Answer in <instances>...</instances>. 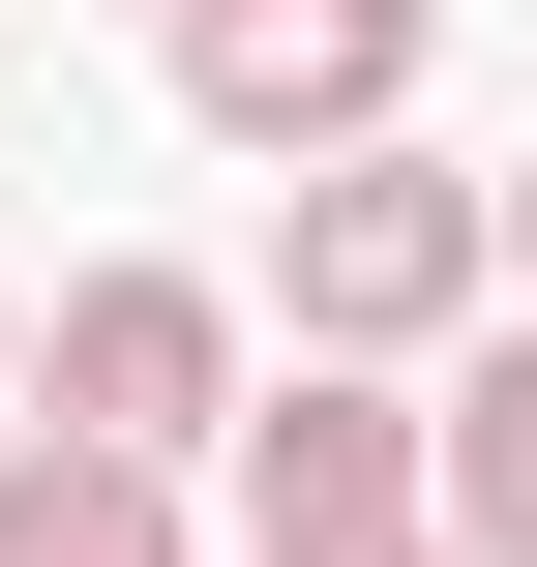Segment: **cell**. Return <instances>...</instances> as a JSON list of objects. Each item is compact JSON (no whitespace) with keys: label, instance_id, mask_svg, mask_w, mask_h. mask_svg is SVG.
Instances as JSON below:
<instances>
[{"label":"cell","instance_id":"6da1fadb","mask_svg":"<svg viewBox=\"0 0 537 567\" xmlns=\"http://www.w3.org/2000/svg\"><path fill=\"white\" fill-rule=\"evenodd\" d=\"M269 329H299V359H448V329H508V179H448L419 120H389V150H299V179H269Z\"/></svg>","mask_w":537,"mask_h":567},{"label":"cell","instance_id":"7a4b0ae2","mask_svg":"<svg viewBox=\"0 0 537 567\" xmlns=\"http://www.w3.org/2000/svg\"><path fill=\"white\" fill-rule=\"evenodd\" d=\"M239 389H269V299L239 269H60V329H30V419H90V449H239Z\"/></svg>","mask_w":537,"mask_h":567},{"label":"cell","instance_id":"3957f363","mask_svg":"<svg viewBox=\"0 0 537 567\" xmlns=\"http://www.w3.org/2000/svg\"><path fill=\"white\" fill-rule=\"evenodd\" d=\"M419 30H448V0H179L149 60H179V120H209L239 179H299V150H389V120H419Z\"/></svg>","mask_w":537,"mask_h":567},{"label":"cell","instance_id":"277c9868","mask_svg":"<svg viewBox=\"0 0 537 567\" xmlns=\"http://www.w3.org/2000/svg\"><path fill=\"white\" fill-rule=\"evenodd\" d=\"M209 478H239V567H329V538H419V359H269Z\"/></svg>","mask_w":537,"mask_h":567},{"label":"cell","instance_id":"5b68a950","mask_svg":"<svg viewBox=\"0 0 537 567\" xmlns=\"http://www.w3.org/2000/svg\"><path fill=\"white\" fill-rule=\"evenodd\" d=\"M0 567H209V538H179V449H90V419H0Z\"/></svg>","mask_w":537,"mask_h":567},{"label":"cell","instance_id":"8992f818","mask_svg":"<svg viewBox=\"0 0 537 567\" xmlns=\"http://www.w3.org/2000/svg\"><path fill=\"white\" fill-rule=\"evenodd\" d=\"M0 419H30V299H0Z\"/></svg>","mask_w":537,"mask_h":567},{"label":"cell","instance_id":"52a82bcc","mask_svg":"<svg viewBox=\"0 0 537 567\" xmlns=\"http://www.w3.org/2000/svg\"><path fill=\"white\" fill-rule=\"evenodd\" d=\"M508 299H537V179H508Z\"/></svg>","mask_w":537,"mask_h":567},{"label":"cell","instance_id":"ba28073f","mask_svg":"<svg viewBox=\"0 0 537 567\" xmlns=\"http://www.w3.org/2000/svg\"><path fill=\"white\" fill-rule=\"evenodd\" d=\"M329 567H448V538H329Z\"/></svg>","mask_w":537,"mask_h":567},{"label":"cell","instance_id":"9c48e42d","mask_svg":"<svg viewBox=\"0 0 537 567\" xmlns=\"http://www.w3.org/2000/svg\"><path fill=\"white\" fill-rule=\"evenodd\" d=\"M149 30H179V0H149Z\"/></svg>","mask_w":537,"mask_h":567},{"label":"cell","instance_id":"30bf717a","mask_svg":"<svg viewBox=\"0 0 537 567\" xmlns=\"http://www.w3.org/2000/svg\"><path fill=\"white\" fill-rule=\"evenodd\" d=\"M508 567H537V538H508Z\"/></svg>","mask_w":537,"mask_h":567}]
</instances>
